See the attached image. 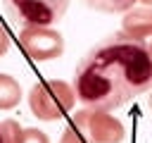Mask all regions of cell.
I'll use <instances>...</instances> for the list:
<instances>
[{"instance_id": "obj_9", "label": "cell", "mask_w": 152, "mask_h": 143, "mask_svg": "<svg viewBox=\"0 0 152 143\" xmlns=\"http://www.w3.org/2000/svg\"><path fill=\"white\" fill-rule=\"evenodd\" d=\"M21 126H19V122H14V119H5L2 124H0V136H2V143H19L21 141Z\"/></svg>"}, {"instance_id": "obj_2", "label": "cell", "mask_w": 152, "mask_h": 143, "mask_svg": "<svg viewBox=\"0 0 152 143\" xmlns=\"http://www.w3.org/2000/svg\"><path fill=\"white\" fill-rule=\"evenodd\" d=\"M126 138L124 124L107 110H78L62 131L59 143H121Z\"/></svg>"}, {"instance_id": "obj_11", "label": "cell", "mask_w": 152, "mask_h": 143, "mask_svg": "<svg viewBox=\"0 0 152 143\" xmlns=\"http://www.w3.org/2000/svg\"><path fill=\"white\" fill-rule=\"evenodd\" d=\"M10 50V36H7V31H5V26L0 24V57L5 55Z\"/></svg>"}, {"instance_id": "obj_3", "label": "cell", "mask_w": 152, "mask_h": 143, "mask_svg": "<svg viewBox=\"0 0 152 143\" xmlns=\"http://www.w3.org/2000/svg\"><path fill=\"white\" fill-rule=\"evenodd\" d=\"M76 105V91L71 83L59 79H45L38 81L28 93V107L33 117L43 122H55L69 114Z\"/></svg>"}, {"instance_id": "obj_14", "label": "cell", "mask_w": 152, "mask_h": 143, "mask_svg": "<svg viewBox=\"0 0 152 143\" xmlns=\"http://www.w3.org/2000/svg\"><path fill=\"white\" fill-rule=\"evenodd\" d=\"M150 91H152V88H150ZM150 110H152V93H150Z\"/></svg>"}, {"instance_id": "obj_5", "label": "cell", "mask_w": 152, "mask_h": 143, "mask_svg": "<svg viewBox=\"0 0 152 143\" xmlns=\"http://www.w3.org/2000/svg\"><path fill=\"white\" fill-rule=\"evenodd\" d=\"M19 45L33 62L57 60L64 52V38L59 31L50 26H21L19 29Z\"/></svg>"}, {"instance_id": "obj_13", "label": "cell", "mask_w": 152, "mask_h": 143, "mask_svg": "<svg viewBox=\"0 0 152 143\" xmlns=\"http://www.w3.org/2000/svg\"><path fill=\"white\" fill-rule=\"evenodd\" d=\"M147 50H150V60H152V43H150V45H147Z\"/></svg>"}, {"instance_id": "obj_12", "label": "cell", "mask_w": 152, "mask_h": 143, "mask_svg": "<svg viewBox=\"0 0 152 143\" xmlns=\"http://www.w3.org/2000/svg\"><path fill=\"white\" fill-rule=\"evenodd\" d=\"M138 2H142V5H147V7H152V0H138Z\"/></svg>"}, {"instance_id": "obj_10", "label": "cell", "mask_w": 152, "mask_h": 143, "mask_svg": "<svg viewBox=\"0 0 152 143\" xmlns=\"http://www.w3.org/2000/svg\"><path fill=\"white\" fill-rule=\"evenodd\" d=\"M19 143H50V138H48V133L40 131V129H24Z\"/></svg>"}, {"instance_id": "obj_15", "label": "cell", "mask_w": 152, "mask_h": 143, "mask_svg": "<svg viewBox=\"0 0 152 143\" xmlns=\"http://www.w3.org/2000/svg\"><path fill=\"white\" fill-rule=\"evenodd\" d=\"M0 143H2V136H0Z\"/></svg>"}, {"instance_id": "obj_8", "label": "cell", "mask_w": 152, "mask_h": 143, "mask_svg": "<svg viewBox=\"0 0 152 143\" xmlns=\"http://www.w3.org/2000/svg\"><path fill=\"white\" fill-rule=\"evenodd\" d=\"M138 0H83V5H88L90 10L97 12H107V14H116V12H128Z\"/></svg>"}, {"instance_id": "obj_1", "label": "cell", "mask_w": 152, "mask_h": 143, "mask_svg": "<svg viewBox=\"0 0 152 143\" xmlns=\"http://www.w3.org/2000/svg\"><path fill=\"white\" fill-rule=\"evenodd\" d=\"M152 88V60L145 41L114 33L90 48L74 74L76 98L86 107L116 110Z\"/></svg>"}, {"instance_id": "obj_4", "label": "cell", "mask_w": 152, "mask_h": 143, "mask_svg": "<svg viewBox=\"0 0 152 143\" xmlns=\"http://www.w3.org/2000/svg\"><path fill=\"white\" fill-rule=\"evenodd\" d=\"M2 5L17 26H50L64 17L69 0H2Z\"/></svg>"}, {"instance_id": "obj_7", "label": "cell", "mask_w": 152, "mask_h": 143, "mask_svg": "<svg viewBox=\"0 0 152 143\" xmlns=\"http://www.w3.org/2000/svg\"><path fill=\"white\" fill-rule=\"evenodd\" d=\"M21 100V86L14 76L0 74V110H12Z\"/></svg>"}, {"instance_id": "obj_6", "label": "cell", "mask_w": 152, "mask_h": 143, "mask_svg": "<svg viewBox=\"0 0 152 143\" xmlns=\"http://www.w3.org/2000/svg\"><path fill=\"white\" fill-rule=\"evenodd\" d=\"M121 33H126V36H131V38H138V41L152 38V7H147V5H142V7H131V10L124 14Z\"/></svg>"}]
</instances>
